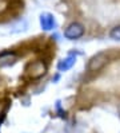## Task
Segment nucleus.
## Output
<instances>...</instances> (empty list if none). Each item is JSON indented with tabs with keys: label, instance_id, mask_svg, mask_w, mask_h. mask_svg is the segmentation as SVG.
<instances>
[{
	"label": "nucleus",
	"instance_id": "6e6552de",
	"mask_svg": "<svg viewBox=\"0 0 120 133\" xmlns=\"http://www.w3.org/2000/svg\"><path fill=\"white\" fill-rule=\"evenodd\" d=\"M119 113H120V106H119Z\"/></svg>",
	"mask_w": 120,
	"mask_h": 133
},
{
	"label": "nucleus",
	"instance_id": "39448f33",
	"mask_svg": "<svg viewBox=\"0 0 120 133\" xmlns=\"http://www.w3.org/2000/svg\"><path fill=\"white\" fill-rule=\"evenodd\" d=\"M18 62V55L13 51H4L0 54V67H8Z\"/></svg>",
	"mask_w": 120,
	"mask_h": 133
},
{
	"label": "nucleus",
	"instance_id": "423d86ee",
	"mask_svg": "<svg viewBox=\"0 0 120 133\" xmlns=\"http://www.w3.org/2000/svg\"><path fill=\"white\" fill-rule=\"evenodd\" d=\"M75 63H76V57L69 55L67 58L61 59L58 63V70H59V71H67V70H69Z\"/></svg>",
	"mask_w": 120,
	"mask_h": 133
},
{
	"label": "nucleus",
	"instance_id": "f03ea898",
	"mask_svg": "<svg viewBox=\"0 0 120 133\" xmlns=\"http://www.w3.org/2000/svg\"><path fill=\"white\" fill-rule=\"evenodd\" d=\"M84 32H85V28L82 23L74 22L71 24H68L67 28L64 30V36L67 39H69V41H75V39L82 38L84 35Z\"/></svg>",
	"mask_w": 120,
	"mask_h": 133
},
{
	"label": "nucleus",
	"instance_id": "0eeeda50",
	"mask_svg": "<svg viewBox=\"0 0 120 133\" xmlns=\"http://www.w3.org/2000/svg\"><path fill=\"white\" fill-rule=\"evenodd\" d=\"M109 38L114 39V41H119L120 42V26L114 27L109 31Z\"/></svg>",
	"mask_w": 120,
	"mask_h": 133
},
{
	"label": "nucleus",
	"instance_id": "7ed1b4c3",
	"mask_svg": "<svg viewBox=\"0 0 120 133\" xmlns=\"http://www.w3.org/2000/svg\"><path fill=\"white\" fill-rule=\"evenodd\" d=\"M108 63V55L106 52H98L88 62V70L90 71H100V70Z\"/></svg>",
	"mask_w": 120,
	"mask_h": 133
},
{
	"label": "nucleus",
	"instance_id": "20e7f679",
	"mask_svg": "<svg viewBox=\"0 0 120 133\" xmlns=\"http://www.w3.org/2000/svg\"><path fill=\"white\" fill-rule=\"evenodd\" d=\"M40 26L44 31H51L53 28H56L58 23H56V19L52 14L50 12H43L40 15Z\"/></svg>",
	"mask_w": 120,
	"mask_h": 133
},
{
	"label": "nucleus",
	"instance_id": "f257e3e1",
	"mask_svg": "<svg viewBox=\"0 0 120 133\" xmlns=\"http://www.w3.org/2000/svg\"><path fill=\"white\" fill-rule=\"evenodd\" d=\"M47 73V65L43 61H35L31 62L27 65L26 67V75L31 79H37V78H42L44 74Z\"/></svg>",
	"mask_w": 120,
	"mask_h": 133
}]
</instances>
